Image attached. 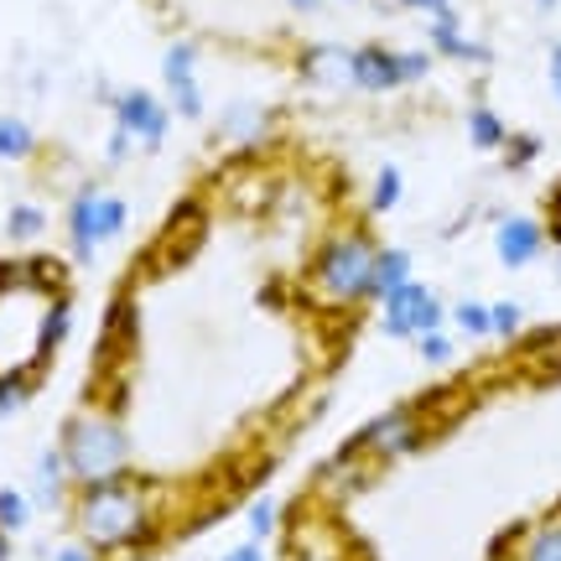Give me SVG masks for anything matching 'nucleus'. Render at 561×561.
<instances>
[{
  "instance_id": "f257e3e1",
  "label": "nucleus",
  "mask_w": 561,
  "mask_h": 561,
  "mask_svg": "<svg viewBox=\"0 0 561 561\" xmlns=\"http://www.w3.org/2000/svg\"><path fill=\"white\" fill-rule=\"evenodd\" d=\"M68 328H73L68 265L53 255H5L0 261V380L37 390Z\"/></svg>"
},
{
  "instance_id": "f03ea898",
  "label": "nucleus",
  "mask_w": 561,
  "mask_h": 561,
  "mask_svg": "<svg viewBox=\"0 0 561 561\" xmlns=\"http://www.w3.org/2000/svg\"><path fill=\"white\" fill-rule=\"evenodd\" d=\"M73 530L100 557L140 551L157 536V494H151V483L136 479V473H121V479L73 489Z\"/></svg>"
},
{
  "instance_id": "7ed1b4c3",
  "label": "nucleus",
  "mask_w": 561,
  "mask_h": 561,
  "mask_svg": "<svg viewBox=\"0 0 561 561\" xmlns=\"http://www.w3.org/2000/svg\"><path fill=\"white\" fill-rule=\"evenodd\" d=\"M58 453L68 462L73 489L130 473V437H125L121 416L104 411V405H89L79 416H68V426H62V437H58Z\"/></svg>"
},
{
  "instance_id": "20e7f679",
  "label": "nucleus",
  "mask_w": 561,
  "mask_h": 561,
  "mask_svg": "<svg viewBox=\"0 0 561 561\" xmlns=\"http://www.w3.org/2000/svg\"><path fill=\"white\" fill-rule=\"evenodd\" d=\"M375 250L369 229H343L318 250L312 261V291H318L333 312H354L369 301V276H375Z\"/></svg>"
},
{
  "instance_id": "39448f33",
  "label": "nucleus",
  "mask_w": 561,
  "mask_h": 561,
  "mask_svg": "<svg viewBox=\"0 0 561 561\" xmlns=\"http://www.w3.org/2000/svg\"><path fill=\"white\" fill-rule=\"evenodd\" d=\"M437 396H421V401H405V405H390V411H380V416L369 421L364 432H354V447H359L364 458H375L385 468V462H401L411 458V453H421L426 442L437 437Z\"/></svg>"
},
{
  "instance_id": "423d86ee",
  "label": "nucleus",
  "mask_w": 561,
  "mask_h": 561,
  "mask_svg": "<svg viewBox=\"0 0 561 561\" xmlns=\"http://www.w3.org/2000/svg\"><path fill=\"white\" fill-rule=\"evenodd\" d=\"M447 328V301L426 286V280H405L401 291H390L380 301V333L385 339H405L416 343L421 333H437Z\"/></svg>"
},
{
  "instance_id": "0eeeda50",
  "label": "nucleus",
  "mask_w": 561,
  "mask_h": 561,
  "mask_svg": "<svg viewBox=\"0 0 561 561\" xmlns=\"http://www.w3.org/2000/svg\"><path fill=\"white\" fill-rule=\"evenodd\" d=\"M161 79H167V100H172V115L182 121H203V89H198V47L193 42H172L167 58H161Z\"/></svg>"
},
{
  "instance_id": "6e6552de",
  "label": "nucleus",
  "mask_w": 561,
  "mask_h": 561,
  "mask_svg": "<svg viewBox=\"0 0 561 561\" xmlns=\"http://www.w3.org/2000/svg\"><path fill=\"white\" fill-rule=\"evenodd\" d=\"M546 250H551L546 224L530 219V214H510V219H500V229H494V255H500L504 271H530Z\"/></svg>"
},
{
  "instance_id": "1a4fd4ad",
  "label": "nucleus",
  "mask_w": 561,
  "mask_h": 561,
  "mask_svg": "<svg viewBox=\"0 0 561 561\" xmlns=\"http://www.w3.org/2000/svg\"><path fill=\"white\" fill-rule=\"evenodd\" d=\"M115 121L125 136H136L140 146H161L172 130V104H161L151 89H125L115 100Z\"/></svg>"
},
{
  "instance_id": "9d476101",
  "label": "nucleus",
  "mask_w": 561,
  "mask_h": 561,
  "mask_svg": "<svg viewBox=\"0 0 561 561\" xmlns=\"http://www.w3.org/2000/svg\"><path fill=\"white\" fill-rule=\"evenodd\" d=\"M125 229V203L115 193H83L73 203V240H79V255H89L100 240H115Z\"/></svg>"
},
{
  "instance_id": "9b49d317",
  "label": "nucleus",
  "mask_w": 561,
  "mask_h": 561,
  "mask_svg": "<svg viewBox=\"0 0 561 561\" xmlns=\"http://www.w3.org/2000/svg\"><path fill=\"white\" fill-rule=\"evenodd\" d=\"M354 89H364V94H396V89H405L401 53L380 47V42L354 47Z\"/></svg>"
},
{
  "instance_id": "f8f14e48",
  "label": "nucleus",
  "mask_w": 561,
  "mask_h": 561,
  "mask_svg": "<svg viewBox=\"0 0 561 561\" xmlns=\"http://www.w3.org/2000/svg\"><path fill=\"white\" fill-rule=\"evenodd\" d=\"M426 42H432V58H447V62H489V47L462 32L458 11H442V16H432V26H426Z\"/></svg>"
},
{
  "instance_id": "ddd939ff",
  "label": "nucleus",
  "mask_w": 561,
  "mask_h": 561,
  "mask_svg": "<svg viewBox=\"0 0 561 561\" xmlns=\"http://www.w3.org/2000/svg\"><path fill=\"white\" fill-rule=\"evenodd\" d=\"M301 73L318 83V89H354V47H339V42H322L307 53Z\"/></svg>"
},
{
  "instance_id": "4468645a",
  "label": "nucleus",
  "mask_w": 561,
  "mask_h": 561,
  "mask_svg": "<svg viewBox=\"0 0 561 561\" xmlns=\"http://www.w3.org/2000/svg\"><path fill=\"white\" fill-rule=\"evenodd\" d=\"M405 280H416V255L405 244H380L375 250V276H369V301H385L390 291H401Z\"/></svg>"
},
{
  "instance_id": "2eb2a0df",
  "label": "nucleus",
  "mask_w": 561,
  "mask_h": 561,
  "mask_svg": "<svg viewBox=\"0 0 561 561\" xmlns=\"http://www.w3.org/2000/svg\"><path fill=\"white\" fill-rule=\"evenodd\" d=\"M510 561H561V510L536 525H525L520 536L510 541Z\"/></svg>"
},
{
  "instance_id": "dca6fc26",
  "label": "nucleus",
  "mask_w": 561,
  "mask_h": 561,
  "mask_svg": "<svg viewBox=\"0 0 561 561\" xmlns=\"http://www.w3.org/2000/svg\"><path fill=\"white\" fill-rule=\"evenodd\" d=\"M462 125H468L473 151H504V140H510V125H504V115H494L489 104H473V110L462 115Z\"/></svg>"
},
{
  "instance_id": "f3484780",
  "label": "nucleus",
  "mask_w": 561,
  "mask_h": 561,
  "mask_svg": "<svg viewBox=\"0 0 561 561\" xmlns=\"http://www.w3.org/2000/svg\"><path fill=\"white\" fill-rule=\"evenodd\" d=\"M244 530H250V541H271L280 530V504H276V494H255V500L244 504Z\"/></svg>"
},
{
  "instance_id": "a211bd4d",
  "label": "nucleus",
  "mask_w": 561,
  "mask_h": 561,
  "mask_svg": "<svg viewBox=\"0 0 561 561\" xmlns=\"http://www.w3.org/2000/svg\"><path fill=\"white\" fill-rule=\"evenodd\" d=\"M447 322L458 328L462 339H494V328H489V301H479V297H462L458 307H447Z\"/></svg>"
},
{
  "instance_id": "6ab92c4d",
  "label": "nucleus",
  "mask_w": 561,
  "mask_h": 561,
  "mask_svg": "<svg viewBox=\"0 0 561 561\" xmlns=\"http://www.w3.org/2000/svg\"><path fill=\"white\" fill-rule=\"evenodd\" d=\"M265 130V110H255V104H229L224 110V121H219V136L224 140H255Z\"/></svg>"
},
{
  "instance_id": "aec40b11",
  "label": "nucleus",
  "mask_w": 561,
  "mask_h": 561,
  "mask_svg": "<svg viewBox=\"0 0 561 561\" xmlns=\"http://www.w3.org/2000/svg\"><path fill=\"white\" fill-rule=\"evenodd\" d=\"M401 198H405L401 167H390V161H385L380 172H375V182H369V214H390Z\"/></svg>"
},
{
  "instance_id": "412c9836",
  "label": "nucleus",
  "mask_w": 561,
  "mask_h": 561,
  "mask_svg": "<svg viewBox=\"0 0 561 561\" xmlns=\"http://www.w3.org/2000/svg\"><path fill=\"white\" fill-rule=\"evenodd\" d=\"M489 328H494V339H504V343L525 339V307L520 301H489Z\"/></svg>"
},
{
  "instance_id": "4be33fe9",
  "label": "nucleus",
  "mask_w": 561,
  "mask_h": 561,
  "mask_svg": "<svg viewBox=\"0 0 561 561\" xmlns=\"http://www.w3.org/2000/svg\"><path fill=\"white\" fill-rule=\"evenodd\" d=\"M416 354H421V364L447 369V364L458 359V339H453L447 328H437V333H421V339H416Z\"/></svg>"
},
{
  "instance_id": "5701e85b",
  "label": "nucleus",
  "mask_w": 561,
  "mask_h": 561,
  "mask_svg": "<svg viewBox=\"0 0 561 561\" xmlns=\"http://www.w3.org/2000/svg\"><path fill=\"white\" fill-rule=\"evenodd\" d=\"M26 520H32V500L21 489H0V530L16 536V530H26Z\"/></svg>"
},
{
  "instance_id": "b1692460",
  "label": "nucleus",
  "mask_w": 561,
  "mask_h": 561,
  "mask_svg": "<svg viewBox=\"0 0 561 561\" xmlns=\"http://www.w3.org/2000/svg\"><path fill=\"white\" fill-rule=\"evenodd\" d=\"M541 157V136H525V130H510V140H504V161L520 172V167H530V161Z\"/></svg>"
},
{
  "instance_id": "393cba45",
  "label": "nucleus",
  "mask_w": 561,
  "mask_h": 561,
  "mask_svg": "<svg viewBox=\"0 0 561 561\" xmlns=\"http://www.w3.org/2000/svg\"><path fill=\"white\" fill-rule=\"evenodd\" d=\"M401 73H405V83H421L426 73H432V53H421V47L401 53Z\"/></svg>"
},
{
  "instance_id": "a878e982",
  "label": "nucleus",
  "mask_w": 561,
  "mask_h": 561,
  "mask_svg": "<svg viewBox=\"0 0 561 561\" xmlns=\"http://www.w3.org/2000/svg\"><path fill=\"white\" fill-rule=\"evenodd\" d=\"M224 561H265V546L261 541H240V546L224 551Z\"/></svg>"
},
{
  "instance_id": "bb28decb",
  "label": "nucleus",
  "mask_w": 561,
  "mask_h": 561,
  "mask_svg": "<svg viewBox=\"0 0 561 561\" xmlns=\"http://www.w3.org/2000/svg\"><path fill=\"white\" fill-rule=\"evenodd\" d=\"M53 561H104V557H100V551H94V546L68 541V546H62V551H58V557H53Z\"/></svg>"
},
{
  "instance_id": "cd10ccee",
  "label": "nucleus",
  "mask_w": 561,
  "mask_h": 561,
  "mask_svg": "<svg viewBox=\"0 0 561 561\" xmlns=\"http://www.w3.org/2000/svg\"><path fill=\"white\" fill-rule=\"evenodd\" d=\"M26 146V130L21 125H0V151H21Z\"/></svg>"
},
{
  "instance_id": "c85d7f7f",
  "label": "nucleus",
  "mask_w": 561,
  "mask_h": 561,
  "mask_svg": "<svg viewBox=\"0 0 561 561\" xmlns=\"http://www.w3.org/2000/svg\"><path fill=\"white\" fill-rule=\"evenodd\" d=\"M286 561H339L333 551H322V546H291V557Z\"/></svg>"
},
{
  "instance_id": "c756f323",
  "label": "nucleus",
  "mask_w": 561,
  "mask_h": 561,
  "mask_svg": "<svg viewBox=\"0 0 561 561\" xmlns=\"http://www.w3.org/2000/svg\"><path fill=\"white\" fill-rule=\"evenodd\" d=\"M546 79H551V94H557V104H561V42L551 47V62H546Z\"/></svg>"
},
{
  "instance_id": "7c9ffc66",
  "label": "nucleus",
  "mask_w": 561,
  "mask_h": 561,
  "mask_svg": "<svg viewBox=\"0 0 561 561\" xmlns=\"http://www.w3.org/2000/svg\"><path fill=\"white\" fill-rule=\"evenodd\" d=\"M411 11H426V16H442V11H453V0H401Z\"/></svg>"
},
{
  "instance_id": "2f4dec72",
  "label": "nucleus",
  "mask_w": 561,
  "mask_h": 561,
  "mask_svg": "<svg viewBox=\"0 0 561 561\" xmlns=\"http://www.w3.org/2000/svg\"><path fill=\"white\" fill-rule=\"evenodd\" d=\"M286 5H291V11H297V16H312V11H318L322 0H286Z\"/></svg>"
},
{
  "instance_id": "473e14b6",
  "label": "nucleus",
  "mask_w": 561,
  "mask_h": 561,
  "mask_svg": "<svg viewBox=\"0 0 561 561\" xmlns=\"http://www.w3.org/2000/svg\"><path fill=\"white\" fill-rule=\"evenodd\" d=\"M536 5H541V11H557V0H536Z\"/></svg>"
}]
</instances>
